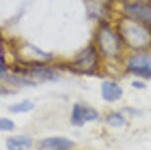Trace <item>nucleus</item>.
Segmentation results:
<instances>
[{
	"instance_id": "11",
	"label": "nucleus",
	"mask_w": 151,
	"mask_h": 150,
	"mask_svg": "<svg viewBox=\"0 0 151 150\" xmlns=\"http://www.w3.org/2000/svg\"><path fill=\"white\" fill-rule=\"evenodd\" d=\"M34 109V104L29 100H25L22 101L20 103H17L13 106H11L9 110L12 113H15V114H19V113H26L29 112L31 110Z\"/></svg>"
},
{
	"instance_id": "15",
	"label": "nucleus",
	"mask_w": 151,
	"mask_h": 150,
	"mask_svg": "<svg viewBox=\"0 0 151 150\" xmlns=\"http://www.w3.org/2000/svg\"><path fill=\"white\" fill-rule=\"evenodd\" d=\"M132 86L133 87V88L138 89V90L146 88V86L144 85V83H142V82H140V81H133L132 83Z\"/></svg>"
},
{
	"instance_id": "2",
	"label": "nucleus",
	"mask_w": 151,
	"mask_h": 150,
	"mask_svg": "<svg viewBox=\"0 0 151 150\" xmlns=\"http://www.w3.org/2000/svg\"><path fill=\"white\" fill-rule=\"evenodd\" d=\"M96 42L105 57L116 59L122 52L121 37L106 22H102L96 33Z\"/></svg>"
},
{
	"instance_id": "12",
	"label": "nucleus",
	"mask_w": 151,
	"mask_h": 150,
	"mask_svg": "<svg viewBox=\"0 0 151 150\" xmlns=\"http://www.w3.org/2000/svg\"><path fill=\"white\" fill-rule=\"evenodd\" d=\"M106 121L114 127H119L124 126L125 123L124 118L119 113H114V114L109 115L106 118Z\"/></svg>"
},
{
	"instance_id": "5",
	"label": "nucleus",
	"mask_w": 151,
	"mask_h": 150,
	"mask_svg": "<svg viewBox=\"0 0 151 150\" xmlns=\"http://www.w3.org/2000/svg\"><path fill=\"white\" fill-rule=\"evenodd\" d=\"M99 117L98 112L90 107L75 104L71 115V123L75 126H83L85 123L97 120Z\"/></svg>"
},
{
	"instance_id": "7",
	"label": "nucleus",
	"mask_w": 151,
	"mask_h": 150,
	"mask_svg": "<svg viewBox=\"0 0 151 150\" xmlns=\"http://www.w3.org/2000/svg\"><path fill=\"white\" fill-rule=\"evenodd\" d=\"M73 145V141L65 137H48L41 141L40 150H67Z\"/></svg>"
},
{
	"instance_id": "13",
	"label": "nucleus",
	"mask_w": 151,
	"mask_h": 150,
	"mask_svg": "<svg viewBox=\"0 0 151 150\" xmlns=\"http://www.w3.org/2000/svg\"><path fill=\"white\" fill-rule=\"evenodd\" d=\"M14 127H15V124L9 118H2L0 120V128L2 131H11L14 129Z\"/></svg>"
},
{
	"instance_id": "6",
	"label": "nucleus",
	"mask_w": 151,
	"mask_h": 150,
	"mask_svg": "<svg viewBox=\"0 0 151 150\" xmlns=\"http://www.w3.org/2000/svg\"><path fill=\"white\" fill-rule=\"evenodd\" d=\"M127 15L145 24H151V5L148 4H124Z\"/></svg>"
},
{
	"instance_id": "3",
	"label": "nucleus",
	"mask_w": 151,
	"mask_h": 150,
	"mask_svg": "<svg viewBox=\"0 0 151 150\" xmlns=\"http://www.w3.org/2000/svg\"><path fill=\"white\" fill-rule=\"evenodd\" d=\"M99 56L94 46H89L83 50L70 62V68L82 74H92L98 67Z\"/></svg>"
},
{
	"instance_id": "9",
	"label": "nucleus",
	"mask_w": 151,
	"mask_h": 150,
	"mask_svg": "<svg viewBox=\"0 0 151 150\" xmlns=\"http://www.w3.org/2000/svg\"><path fill=\"white\" fill-rule=\"evenodd\" d=\"M32 138L27 135H15L8 138L6 145L8 150H27L32 145Z\"/></svg>"
},
{
	"instance_id": "14",
	"label": "nucleus",
	"mask_w": 151,
	"mask_h": 150,
	"mask_svg": "<svg viewBox=\"0 0 151 150\" xmlns=\"http://www.w3.org/2000/svg\"><path fill=\"white\" fill-rule=\"evenodd\" d=\"M124 4H148L151 5V0H124Z\"/></svg>"
},
{
	"instance_id": "4",
	"label": "nucleus",
	"mask_w": 151,
	"mask_h": 150,
	"mask_svg": "<svg viewBox=\"0 0 151 150\" xmlns=\"http://www.w3.org/2000/svg\"><path fill=\"white\" fill-rule=\"evenodd\" d=\"M127 69L133 74L145 78L151 77V56L144 53L130 56L127 62Z\"/></svg>"
},
{
	"instance_id": "10",
	"label": "nucleus",
	"mask_w": 151,
	"mask_h": 150,
	"mask_svg": "<svg viewBox=\"0 0 151 150\" xmlns=\"http://www.w3.org/2000/svg\"><path fill=\"white\" fill-rule=\"evenodd\" d=\"M29 73L31 74V76L40 78V79H42V80H55V72L52 71L50 68L42 67L40 65L31 67L29 70Z\"/></svg>"
},
{
	"instance_id": "1",
	"label": "nucleus",
	"mask_w": 151,
	"mask_h": 150,
	"mask_svg": "<svg viewBox=\"0 0 151 150\" xmlns=\"http://www.w3.org/2000/svg\"><path fill=\"white\" fill-rule=\"evenodd\" d=\"M118 34L125 46L132 50H142L151 46V29L147 24L129 16L119 21Z\"/></svg>"
},
{
	"instance_id": "8",
	"label": "nucleus",
	"mask_w": 151,
	"mask_h": 150,
	"mask_svg": "<svg viewBox=\"0 0 151 150\" xmlns=\"http://www.w3.org/2000/svg\"><path fill=\"white\" fill-rule=\"evenodd\" d=\"M102 97L107 102H116L119 100L122 96V89L116 82L107 81L102 85Z\"/></svg>"
}]
</instances>
